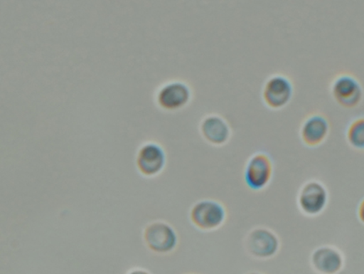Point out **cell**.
Returning <instances> with one entry per match:
<instances>
[{
    "mask_svg": "<svg viewBox=\"0 0 364 274\" xmlns=\"http://www.w3.org/2000/svg\"><path fill=\"white\" fill-rule=\"evenodd\" d=\"M200 130L210 144L221 146L230 140L232 130L227 120L218 113H210L202 120Z\"/></svg>",
    "mask_w": 364,
    "mask_h": 274,
    "instance_id": "cell-10",
    "label": "cell"
},
{
    "mask_svg": "<svg viewBox=\"0 0 364 274\" xmlns=\"http://www.w3.org/2000/svg\"><path fill=\"white\" fill-rule=\"evenodd\" d=\"M330 132L328 118L322 112L309 113L300 127L301 141L309 147H316L325 142Z\"/></svg>",
    "mask_w": 364,
    "mask_h": 274,
    "instance_id": "cell-9",
    "label": "cell"
},
{
    "mask_svg": "<svg viewBox=\"0 0 364 274\" xmlns=\"http://www.w3.org/2000/svg\"><path fill=\"white\" fill-rule=\"evenodd\" d=\"M273 162L271 156L264 152L251 155L244 167V182L252 191H262L267 187L273 176Z\"/></svg>",
    "mask_w": 364,
    "mask_h": 274,
    "instance_id": "cell-4",
    "label": "cell"
},
{
    "mask_svg": "<svg viewBox=\"0 0 364 274\" xmlns=\"http://www.w3.org/2000/svg\"><path fill=\"white\" fill-rule=\"evenodd\" d=\"M329 203V191L318 180L307 181L298 191L297 206L306 217L315 218L326 211Z\"/></svg>",
    "mask_w": 364,
    "mask_h": 274,
    "instance_id": "cell-3",
    "label": "cell"
},
{
    "mask_svg": "<svg viewBox=\"0 0 364 274\" xmlns=\"http://www.w3.org/2000/svg\"><path fill=\"white\" fill-rule=\"evenodd\" d=\"M294 84L289 76L272 75L265 81L262 97L264 104L272 109L285 107L292 100Z\"/></svg>",
    "mask_w": 364,
    "mask_h": 274,
    "instance_id": "cell-7",
    "label": "cell"
},
{
    "mask_svg": "<svg viewBox=\"0 0 364 274\" xmlns=\"http://www.w3.org/2000/svg\"><path fill=\"white\" fill-rule=\"evenodd\" d=\"M358 216L360 222L364 225V197L360 202L358 209Z\"/></svg>",
    "mask_w": 364,
    "mask_h": 274,
    "instance_id": "cell-14",
    "label": "cell"
},
{
    "mask_svg": "<svg viewBox=\"0 0 364 274\" xmlns=\"http://www.w3.org/2000/svg\"><path fill=\"white\" fill-rule=\"evenodd\" d=\"M191 98V90L187 83L173 82L160 90L158 100L165 109L174 110L183 107Z\"/></svg>",
    "mask_w": 364,
    "mask_h": 274,
    "instance_id": "cell-12",
    "label": "cell"
},
{
    "mask_svg": "<svg viewBox=\"0 0 364 274\" xmlns=\"http://www.w3.org/2000/svg\"><path fill=\"white\" fill-rule=\"evenodd\" d=\"M228 211L220 201L205 199L198 201L189 211V219L198 230L216 231L227 223Z\"/></svg>",
    "mask_w": 364,
    "mask_h": 274,
    "instance_id": "cell-2",
    "label": "cell"
},
{
    "mask_svg": "<svg viewBox=\"0 0 364 274\" xmlns=\"http://www.w3.org/2000/svg\"><path fill=\"white\" fill-rule=\"evenodd\" d=\"M188 274H196V273H188Z\"/></svg>",
    "mask_w": 364,
    "mask_h": 274,
    "instance_id": "cell-17",
    "label": "cell"
},
{
    "mask_svg": "<svg viewBox=\"0 0 364 274\" xmlns=\"http://www.w3.org/2000/svg\"><path fill=\"white\" fill-rule=\"evenodd\" d=\"M166 163V155L159 145L146 144L141 148L137 156V167L146 176L158 174Z\"/></svg>",
    "mask_w": 364,
    "mask_h": 274,
    "instance_id": "cell-11",
    "label": "cell"
},
{
    "mask_svg": "<svg viewBox=\"0 0 364 274\" xmlns=\"http://www.w3.org/2000/svg\"><path fill=\"white\" fill-rule=\"evenodd\" d=\"M127 274H151L150 272L148 271L146 269L144 268H134L132 270H130L129 273Z\"/></svg>",
    "mask_w": 364,
    "mask_h": 274,
    "instance_id": "cell-15",
    "label": "cell"
},
{
    "mask_svg": "<svg viewBox=\"0 0 364 274\" xmlns=\"http://www.w3.org/2000/svg\"><path fill=\"white\" fill-rule=\"evenodd\" d=\"M243 246L251 258L267 261L279 253L282 241L274 230L267 226H258L247 232Z\"/></svg>",
    "mask_w": 364,
    "mask_h": 274,
    "instance_id": "cell-1",
    "label": "cell"
},
{
    "mask_svg": "<svg viewBox=\"0 0 364 274\" xmlns=\"http://www.w3.org/2000/svg\"><path fill=\"white\" fill-rule=\"evenodd\" d=\"M309 263L316 274H340L345 268L346 258L340 248L326 244L313 250Z\"/></svg>",
    "mask_w": 364,
    "mask_h": 274,
    "instance_id": "cell-8",
    "label": "cell"
},
{
    "mask_svg": "<svg viewBox=\"0 0 364 274\" xmlns=\"http://www.w3.org/2000/svg\"><path fill=\"white\" fill-rule=\"evenodd\" d=\"M245 274H267V273H261V272H256V271H254V272H250V273H247Z\"/></svg>",
    "mask_w": 364,
    "mask_h": 274,
    "instance_id": "cell-16",
    "label": "cell"
},
{
    "mask_svg": "<svg viewBox=\"0 0 364 274\" xmlns=\"http://www.w3.org/2000/svg\"><path fill=\"white\" fill-rule=\"evenodd\" d=\"M348 144L358 151H364V116L353 120L346 132Z\"/></svg>",
    "mask_w": 364,
    "mask_h": 274,
    "instance_id": "cell-13",
    "label": "cell"
},
{
    "mask_svg": "<svg viewBox=\"0 0 364 274\" xmlns=\"http://www.w3.org/2000/svg\"><path fill=\"white\" fill-rule=\"evenodd\" d=\"M330 90L334 100L342 107L355 108L363 100L362 83L350 73L343 72L335 75Z\"/></svg>",
    "mask_w": 364,
    "mask_h": 274,
    "instance_id": "cell-6",
    "label": "cell"
},
{
    "mask_svg": "<svg viewBox=\"0 0 364 274\" xmlns=\"http://www.w3.org/2000/svg\"><path fill=\"white\" fill-rule=\"evenodd\" d=\"M144 240L149 250L161 255L172 253L179 244L176 230L169 223L162 221L147 225L144 231Z\"/></svg>",
    "mask_w": 364,
    "mask_h": 274,
    "instance_id": "cell-5",
    "label": "cell"
}]
</instances>
